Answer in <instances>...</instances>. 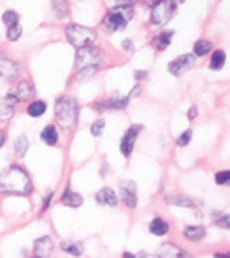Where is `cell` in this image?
Here are the masks:
<instances>
[{
	"label": "cell",
	"instance_id": "obj_4",
	"mask_svg": "<svg viewBox=\"0 0 230 258\" xmlns=\"http://www.w3.org/2000/svg\"><path fill=\"white\" fill-rule=\"evenodd\" d=\"M64 34H66V40H68L76 49L93 47V45H96V40H98V32H96L94 28L77 25V23H70V25H66Z\"/></svg>",
	"mask_w": 230,
	"mask_h": 258
},
{
	"label": "cell",
	"instance_id": "obj_1",
	"mask_svg": "<svg viewBox=\"0 0 230 258\" xmlns=\"http://www.w3.org/2000/svg\"><path fill=\"white\" fill-rule=\"evenodd\" d=\"M32 177L21 164H11L0 172V194L6 196H28L32 194Z\"/></svg>",
	"mask_w": 230,
	"mask_h": 258
},
{
	"label": "cell",
	"instance_id": "obj_20",
	"mask_svg": "<svg viewBox=\"0 0 230 258\" xmlns=\"http://www.w3.org/2000/svg\"><path fill=\"white\" fill-rule=\"evenodd\" d=\"M149 234H153L157 238H162V236H166V234L170 232V224L166 223L162 217H155L151 219V223H149Z\"/></svg>",
	"mask_w": 230,
	"mask_h": 258
},
{
	"label": "cell",
	"instance_id": "obj_34",
	"mask_svg": "<svg viewBox=\"0 0 230 258\" xmlns=\"http://www.w3.org/2000/svg\"><path fill=\"white\" fill-rule=\"evenodd\" d=\"M53 9L59 13V15H66L68 13V4L66 2H60V0H57V2H53Z\"/></svg>",
	"mask_w": 230,
	"mask_h": 258
},
{
	"label": "cell",
	"instance_id": "obj_32",
	"mask_svg": "<svg viewBox=\"0 0 230 258\" xmlns=\"http://www.w3.org/2000/svg\"><path fill=\"white\" fill-rule=\"evenodd\" d=\"M23 34V26L21 25H15V26H9L8 32H6V38H8L9 42H17L19 38Z\"/></svg>",
	"mask_w": 230,
	"mask_h": 258
},
{
	"label": "cell",
	"instance_id": "obj_27",
	"mask_svg": "<svg viewBox=\"0 0 230 258\" xmlns=\"http://www.w3.org/2000/svg\"><path fill=\"white\" fill-rule=\"evenodd\" d=\"M13 115H15V106L8 102L6 98L0 100V123H8L13 119Z\"/></svg>",
	"mask_w": 230,
	"mask_h": 258
},
{
	"label": "cell",
	"instance_id": "obj_16",
	"mask_svg": "<svg viewBox=\"0 0 230 258\" xmlns=\"http://www.w3.org/2000/svg\"><path fill=\"white\" fill-rule=\"evenodd\" d=\"M164 200H166V204H168V206L189 207V209H196V207H200V202L195 200L193 196H187V194H168Z\"/></svg>",
	"mask_w": 230,
	"mask_h": 258
},
{
	"label": "cell",
	"instance_id": "obj_15",
	"mask_svg": "<svg viewBox=\"0 0 230 258\" xmlns=\"http://www.w3.org/2000/svg\"><path fill=\"white\" fill-rule=\"evenodd\" d=\"M94 202L98 206H106V207H115L119 204V198H117V192L111 189V187H102L94 194Z\"/></svg>",
	"mask_w": 230,
	"mask_h": 258
},
{
	"label": "cell",
	"instance_id": "obj_3",
	"mask_svg": "<svg viewBox=\"0 0 230 258\" xmlns=\"http://www.w3.org/2000/svg\"><path fill=\"white\" fill-rule=\"evenodd\" d=\"M106 62V53L100 47H85V49H77L76 53V68L79 72V79L81 76H93L94 72H98L100 66Z\"/></svg>",
	"mask_w": 230,
	"mask_h": 258
},
{
	"label": "cell",
	"instance_id": "obj_44",
	"mask_svg": "<svg viewBox=\"0 0 230 258\" xmlns=\"http://www.w3.org/2000/svg\"><path fill=\"white\" fill-rule=\"evenodd\" d=\"M30 258H40V257H34V255H32V257H30Z\"/></svg>",
	"mask_w": 230,
	"mask_h": 258
},
{
	"label": "cell",
	"instance_id": "obj_13",
	"mask_svg": "<svg viewBox=\"0 0 230 258\" xmlns=\"http://www.w3.org/2000/svg\"><path fill=\"white\" fill-rule=\"evenodd\" d=\"M55 251V241H53L51 236H40L36 238L34 243H32V253L34 257L40 258H49Z\"/></svg>",
	"mask_w": 230,
	"mask_h": 258
},
{
	"label": "cell",
	"instance_id": "obj_38",
	"mask_svg": "<svg viewBox=\"0 0 230 258\" xmlns=\"http://www.w3.org/2000/svg\"><path fill=\"white\" fill-rule=\"evenodd\" d=\"M196 115H198V108H196V106H191V108H189V112H187V119L195 121Z\"/></svg>",
	"mask_w": 230,
	"mask_h": 258
},
{
	"label": "cell",
	"instance_id": "obj_10",
	"mask_svg": "<svg viewBox=\"0 0 230 258\" xmlns=\"http://www.w3.org/2000/svg\"><path fill=\"white\" fill-rule=\"evenodd\" d=\"M127 25L128 23L123 19V15H121L117 9H113V8H111L110 11H106V15L102 17V26L106 28V32H110V34L119 32V30H123Z\"/></svg>",
	"mask_w": 230,
	"mask_h": 258
},
{
	"label": "cell",
	"instance_id": "obj_23",
	"mask_svg": "<svg viewBox=\"0 0 230 258\" xmlns=\"http://www.w3.org/2000/svg\"><path fill=\"white\" fill-rule=\"evenodd\" d=\"M212 51H213V43L208 38H200L193 45V55L195 57H206V55H210Z\"/></svg>",
	"mask_w": 230,
	"mask_h": 258
},
{
	"label": "cell",
	"instance_id": "obj_2",
	"mask_svg": "<svg viewBox=\"0 0 230 258\" xmlns=\"http://www.w3.org/2000/svg\"><path fill=\"white\" fill-rule=\"evenodd\" d=\"M55 121L66 132H72L76 129L79 121V102L74 96L62 95L55 100Z\"/></svg>",
	"mask_w": 230,
	"mask_h": 258
},
{
	"label": "cell",
	"instance_id": "obj_9",
	"mask_svg": "<svg viewBox=\"0 0 230 258\" xmlns=\"http://www.w3.org/2000/svg\"><path fill=\"white\" fill-rule=\"evenodd\" d=\"M196 64V57L193 53H183V55H179L176 57L174 60L168 62V72H170L174 78H181L185 72L189 70H193Z\"/></svg>",
	"mask_w": 230,
	"mask_h": 258
},
{
	"label": "cell",
	"instance_id": "obj_11",
	"mask_svg": "<svg viewBox=\"0 0 230 258\" xmlns=\"http://www.w3.org/2000/svg\"><path fill=\"white\" fill-rule=\"evenodd\" d=\"M130 98L128 96H121V95H111L110 98L106 100H100V102H94L93 108L96 112H104V110H127Z\"/></svg>",
	"mask_w": 230,
	"mask_h": 258
},
{
	"label": "cell",
	"instance_id": "obj_41",
	"mask_svg": "<svg viewBox=\"0 0 230 258\" xmlns=\"http://www.w3.org/2000/svg\"><path fill=\"white\" fill-rule=\"evenodd\" d=\"M4 143H6V132H4V130H0V149L4 147Z\"/></svg>",
	"mask_w": 230,
	"mask_h": 258
},
{
	"label": "cell",
	"instance_id": "obj_36",
	"mask_svg": "<svg viewBox=\"0 0 230 258\" xmlns=\"http://www.w3.org/2000/svg\"><path fill=\"white\" fill-rule=\"evenodd\" d=\"M121 49L125 53H128V55H132V53H134V42H132L130 38L123 40V42H121Z\"/></svg>",
	"mask_w": 230,
	"mask_h": 258
},
{
	"label": "cell",
	"instance_id": "obj_35",
	"mask_svg": "<svg viewBox=\"0 0 230 258\" xmlns=\"http://www.w3.org/2000/svg\"><path fill=\"white\" fill-rule=\"evenodd\" d=\"M53 198H55V192L53 190H49L45 196H43V202H42V213H45L47 209H49V206H51Z\"/></svg>",
	"mask_w": 230,
	"mask_h": 258
},
{
	"label": "cell",
	"instance_id": "obj_24",
	"mask_svg": "<svg viewBox=\"0 0 230 258\" xmlns=\"http://www.w3.org/2000/svg\"><path fill=\"white\" fill-rule=\"evenodd\" d=\"M174 36H176V32L174 30H162V32H159V34L155 36V47L159 49V51H164L168 45H170V42L174 40Z\"/></svg>",
	"mask_w": 230,
	"mask_h": 258
},
{
	"label": "cell",
	"instance_id": "obj_21",
	"mask_svg": "<svg viewBox=\"0 0 230 258\" xmlns=\"http://www.w3.org/2000/svg\"><path fill=\"white\" fill-rule=\"evenodd\" d=\"M60 251H64L66 255H72V257H81L83 255V243H79V241H74V240H62L60 241Z\"/></svg>",
	"mask_w": 230,
	"mask_h": 258
},
{
	"label": "cell",
	"instance_id": "obj_43",
	"mask_svg": "<svg viewBox=\"0 0 230 258\" xmlns=\"http://www.w3.org/2000/svg\"><path fill=\"white\" fill-rule=\"evenodd\" d=\"M213 258H230V255H229V253H215V255H213Z\"/></svg>",
	"mask_w": 230,
	"mask_h": 258
},
{
	"label": "cell",
	"instance_id": "obj_5",
	"mask_svg": "<svg viewBox=\"0 0 230 258\" xmlns=\"http://www.w3.org/2000/svg\"><path fill=\"white\" fill-rule=\"evenodd\" d=\"M178 9V2H170V0H162V2H155L153 11H151V25L153 26H164L176 13Z\"/></svg>",
	"mask_w": 230,
	"mask_h": 258
},
{
	"label": "cell",
	"instance_id": "obj_29",
	"mask_svg": "<svg viewBox=\"0 0 230 258\" xmlns=\"http://www.w3.org/2000/svg\"><path fill=\"white\" fill-rule=\"evenodd\" d=\"M104 129H106V121L98 119V121H94L93 125H91L89 132H91V136H93V138H100V136H102V132H104Z\"/></svg>",
	"mask_w": 230,
	"mask_h": 258
},
{
	"label": "cell",
	"instance_id": "obj_30",
	"mask_svg": "<svg viewBox=\"0 0 230 258\" xmlns=\"http://www.w3.org/2000/svg\"><path fill=\"white\" fill-rule=\"evenodd\" d=\"M213 224H215L217 228H221V230H229V228H230V217H229V213H219V215L213 219Z\"/></svg>",
	"mask_w": 230,
	"mask_h": 258
},
{
	"label": "cell",
	"instance_id": "obj_25",
	"mask_svg": "<svg viewBox=\"0 0 230 258\" xmlns=\"http://www.w3.org/2000/svg\"><path fill=\"white\" fill-rule=\"evenodd\" d=\"M227 62V53L225 49H213L210 57V70H221Z\"/></svg>",
	"mask_w": 230,
	"mask_h": 258
},
{
	"label": "cell",
	"instance_id": "obj_22",
	"mask_svg": "<svg viewBox=\"0 0 230 258\" xmlns=\"http://www.w3.org/2000/svg\"><path fill=\"white\" fill-rule=\"evenodd\" d=\"M45 112H47V102H43V100H30L26 106V115L32 117V119L42 117Z\"/></svg>",
	"mask_w": 230,
	"mask_h": 258
},
{
	"label": "cell",
	"instance_id": "obj_12",
	"mask_svg": "<svg viewBox=\"0 0 230 258\" xmlns=\"http://www.w3.org/2000/svg\"><path fill=\"white\" fill-rule=\"evenodd\" d=\"M157 258H195V257L191 253H187L185 249H181L176 243L164 241V243H161V247L157 249Z\"/></svg>",
	"mask_w": 230,
	"mask_h": 258
},
{
	"label": "cell",
	"instance_id": "obj_26",
	"mask_svg": "<svg viewBox=\"0 0 230 258\" xmlns=\"http://www.w3.org/2000/svg\"><path fill=\"white\" fill-rule=\"evenodd\" d=\"M28 147H30V141L26 138V134H19L15 141H13V153L19 156V158H23L26 155V151H28Z\"/></svg>",
	"mask_w": 230,
	"mask_h": 258
},
{
	"label": "cell",
	"instance_id": "obj_14",
	"mask_svg": "<svg viewBox=\"0 0 230 258\" xmlns=\"http://www.w3.org/2000/svg\"><path fill=\"white\" fill-rule=\"evenodd\" d=\"M21 76V68L15 60L11 59H2L0 60V79L4 81H19Z\"/></svg>",
	"mask_w": 230,
	"mask_h": 258
},
{
	"label": "cell",
	"instance_id": "obj_42",
	"mask_svg": "<svg viewBox=\"0 0 230 258\" xmlns=\"http://www.w3.org/2000/svg\"><path fill=\"white\" fill-rule=\"evenodd\" d=\"M108 168H110V166L104 162V164H102V170H100V175H102V177H106V175H108V172H110Z\"/></svg>",
	"mask_w": 230,
	"mask_h": 258
},
{
	"label": "cell",
	"instance_id": "obj_40",
	"mask_svg": "<svg viewBox=\"0 0 230 258\" xmlns=\"http://www.w3.org/2000/svg\"><path fill=\"white\" fill-rule=\"evenodd\" d=\"M136 258H157V255H151V253H145V251H142L140 255H136Z\"/></svg>",
	"mask_w": 230,
	"mask_h": 258
},
{
	"label": "cell",
	"instance_id": "obj_19",
	"mask_svg": "<svg viewBox=\"0 0 230 258\" xmlns=\"http://www.w3.org/2000/svg\"><path fill=\"white\" fill-rule=\"evenodd\" d=\"M60 204L66 207H72V209H77V207L83 206V196L76 190H72L70 187H66L62 196H60Z\"/></svg>",
	"mask_w": 230,
	"mask_h": 258
},
{
	"label": "cell",
	"instance_id": "obj_37",
	"mask_svg": "<svg viewBox=\"0 0 230 258\" xmlns=\"http://www.w3.org/2000/svg\"><path fill=\"white\" fill-rule=\"evenodd\" d=\"M147 78H149V72H147V70H136V72H134V79H136L138 83H140V81H145Z\"/></svg>",
	"mask_w": 230,
	"mask_h": 258
},
{
	"label": "cell",
	"instance_id": "obj_18",
	"mask_svg": "<svg viewBox=\"0 0 230 258\" xmlns=\"http://www.w3.org/2000/svg\"><path fill=\"white\" fill-rule=\"evenodd\" d=\"M40 139H42L45 145L49 147H57L60 141V134H59V129H57V125H45L40 132Z\"/></svg>",
	"mask_w": 230,
	"mask_h": 258
},
{
	"label": "cell",
	"instance_id": "obj_39",
	"mask_svg": "<svg viewBox=\"0 0 230 258\" xmlns=\"http://www.w3.org/2000/svg\"><path fill=\"white\" fill-rule=\"evenodd\" d=\"M140 91H142V87H140V83H136V85H134V89L130 91V95H127V96H128V98H136V96L140 95Z\"/></svg>",
	"mask_w": 230,
	"mask_h": 258
},
{
	"label": "cell",
	"instance_id": "obj_7",
	"mask_svg": "<svg viewBox=\"0 0 230 258\" xmlns=\"http://www.w3.org/2000/svg\"><path fill=\"white\" fill-rule=\"evenodd\" d=\"M144 129H145L144 125H130V127L125 130V134H123V138H121L119 141V151L125 158H130L132 151H134V145H136L138 136L144 132Z\"/></svg>",
	"mask_w": 230,
	"mask_h": 258
},
{
	"label": "cell",
	"instance_id": "obj_6",
	"mask_svg": "<svg viewBox=\"0 0 230 258\" xmlns=\"http://www.w3.org/2000/svg\"><path fill=\"white\" fill-rule=\"evenodd\" d=\"M32 96H34V87H32V83H30L28 79H19L17 83L11 87V91L8 93L6 100L15 106V104L19 102H28Z\"/></svg>",
	"mask_w": 230,
	"mask_h": 258
},
{
	"label": "cell",
	"instance_id": "obj_31",
	"mask_svg": "<svg viewBox=\"0 0 230 258\" xmlns=\"http://www.w3.org/2000/svg\"><path fill=\"white\" fill-rule=\"evenodd\" d=\"M191 141H193V130H191V129L183 130V132H181V134L178 136V139H176L178 147H187Z\"/></svg>",
	"mask_w": 230,
	"mask_h": 258
},
{
	"label": "cell",
	"instance_id": "obj_33",
	"mask_svg": "<svg viewBox=\"0 0 230 258\" xmlns=\"http://www.w3.org/2000/svg\"><path fill=\"white\" fill-rule=\"evenodd\" d=\"M215 185H219V187H225V185H229L230 183V172L229 170H221V172L215 173Z\"/></svg>",
	"mask_w": 230,
	"mask_h": 258
},
{
	"label": "cell",
	"instance_id": "obj_28",
	"mask_svg": "<svg viewBox=\"0 0 230 258\" xmlns=\"http://www.w3.org/2000/svg\"><path fill=\"white\" fill-rule=\"evenodd\" d=\"M2 23L8 26H15L19 25V13L15 9H6L4 13H2Z\"/></svg>",
	"mask_w": 230,
	"mask_h": 258
},
{
	"label": "cell",
	"instance_id": "obj_17",
	"mask_svg": "<svg viewBox=\"0 0 230 258\" xmlns=\"http://www.w3.org/2000/svg\"><path fill=\"white\" fill-rule=\"evenodd\" d=\"M181 234H183V238H187L189 241L196 243V241L204 240L206 236H208V230H206V226H202V224H185Z\"/></svg>",
	"mask_w": 230,
	"mask_h": 258
},
{
	"label": "cell",
	"instance_id": "obj_8",
	"mask_svg": "<svg viewBox=\"0 0 230 258\" xmlns=\"http://www.w3.org/2000/svg\"><path fill=\"white\" fill-rule=\"evenodd\" d=\"M117 198L123 206H127L128 209H136L138 207V187L132 179L121 181L119 189H117Z\"/></svg>",
	"mask_w": 230,
	"mask_h": 258
}]
</instances>
